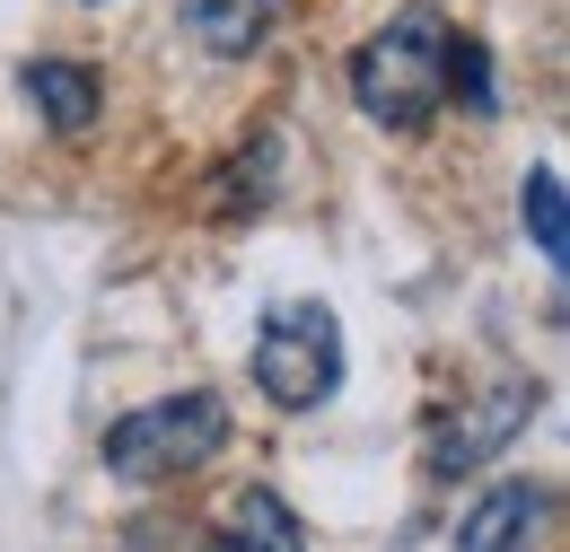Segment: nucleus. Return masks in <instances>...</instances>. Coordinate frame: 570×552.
Segmentation results:
<instances>
[{
  "mask_svg": "<svg viewBox=\"0 0 570 552\" xmlns=\"http://www.w3.org/2000/svg\"><path fill=\"white\" fill-rule=\"evenodd\" d=\"M352 106L368 124H386V132H422L430 115L448 106V27L430 9L386 18L352 53Z\"/></svg>",
  "mask_w": 570,
  "mask_h": 552,
  "instance_id": "f257e3e1",
  "label": "nucleus"
},
{
  "mask_svg": "<svg viewBox=\"0 0 570 552\" xmlns=\"http://www.w3.org/2000/svg\"><path fill=\"white\" fill-rule=\"evenodd\" d=\"M219 447H228V404H219L212 386L158 395V404H141V413H124L106 430V465L124 483H176V474L212 465Z\"/></svg>",
  "mask_w": 570,
  "mask_h": 552,
  "instance_id": "f03ea898",
  "label": "nucleus"
},
{
  "mask_svg": "<svg viewBox=\"0 0 570 552\" xmlns=\"http://www.w3.org/2000/svg\"><path fill=\"white\" fill-rule=\"evenodd\" d=\"M255 386H264V404H282V413L334 404V386H343V325H334L325 298H282V307H264Z\"/></svg>",
  "mask_w": 570,
  "mask_h": 552,
  "instance_id": "7ed1b4c3",
  "label": "nucleus"
},
{
  "mask_svg": "<svg viewBox=\"0 0 570 552\" xmlns=\"http://www.w3.org/2000/svg\"><path fill=\"white\" fill-rule=\"evenodd\" d=\"M527 421H535V386H527V377H500L492 395L456 404V421L430 438V474H439V483H456V474L492 465V456L518 438V430H527Z\"/></svg>",
  "mask_w": 570,
  "mask_h": 552,
  "instance_id": "20e7f679",
  "label": "nucleus"
},
{
  "mask_svg": "<svg viewBox=\"0 0 570 552\" xmlns=\"http://www.w3.org/2000/svg\"><path fill=\"white\" fill-rule=\"evenodd\" d=\"M544 518H553V491L544 483H500V491H483V500L465 509L456 552H527L544 535Z\"/></svg>",
  "mask_w": 570,
  "mask_h": 552,
  "instance_id": "39448f33",
  "label": "nucleus"
},
{
  "mask_svg": "<svg viewBox=\"0 0 570 552\" xmlns=\"http://www.w3.org/2000/svg\"><path fill=\"white\" fill-rule=\"evenodd\" d=\"M18 88H27V106H36L53 132H88V124H97V106H106L97 70H88V62H62V53H36V62L18 70Z\"/></svg>",
  "mask_w": 570,
  "mask_h": 552,
  "instance_id": "423d86ee",
  "label": "nucleus"
},
{
  "mask_svg": "<svg viewBox=\"0 0 570 552\" xmlns=\"http://www.w3.org/2000/svg\"><path fill=\"white\" fill-rule=\"evenodd\" d=\"M273 18H282V0H185V36L219 62H246L273 36Z\"/></svg>",
  "mask_w": 570,
  "mask_h": 552,
  "instance_id": "0eeeda50",
  "label": "nucleus"
},
{
  "mask_svg": "<svg viewBox=\"0 0 570 552\" xmlns=\"http://www.w3.org/2000/svg\"><path fill=\"white\" fill-rule=\"evenodd\" d=\"M228 552H307V526L289 518L282 491L246 483V491H237V544H228Z\"/></svg>",
  "mask_w": 570,
  "mask_h": 552,
  "instance_id": "6e6552de",
  "label": "nucleus"
},
{
  "mask_svg": "<svg viewBox=\"0 0 570 552\" xmlns=\"http://www.w3.org/2000/svg\"><path fill=\"white\" fill-rule=\"evenodd\" d=\"M518 219H527L535 255H544V264H562V255H570V228H562V167H535V176L518 185Z\"/></svg>",
  "mask_w": 570,
  "mask_h": 552,
  "instance_id": "1a4fd4ad",
  "label": "nucleus"
}]
</instances>
